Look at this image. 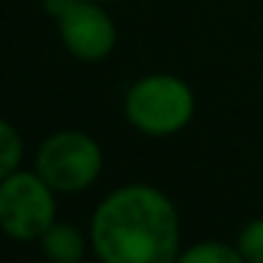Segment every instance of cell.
<instances>
[{
  "label": "cell",
  "instance_id": "obj_1",
  "mask_svg": "<svg viewBox=\"0 0 263 263\" xmlns=\"http://www.w3.org/2000/svg\"><path fill=\"white\" fill-rule=\"evenodd\" d=\"M91 255L99 263H176L181 215L153 184H122L97 204L88 221Z\"/></svg>",
  "mask_w": 263,
  "mask_h": 263
},
{
  "label": "cell",
  "instance_id": "obj_2",
  "mask_svg": "<svg viewBox=\"0 0 263 263\" xmlns=\"http://www.w3.org/2000/svg\"><path fill=\"white\" fill-rule=\"evenodd\" d=\"M122 114L127 125L144 136H176L195 116V91L178 74H144L125 91Z\"/></svg>",
  "mask_w": 263,
  "mask_h": 263
},
{
  "label": "cell",
  "instance_id": "obj_3",
  "mask_svg": "<svg viewBox=\"0 0 263 263\" xmlns=\"http://www.w3.org/2000/svg\"><path fill=\"white\" fill-rule=\"evenodd\" d=\"M105 167L102 144L85 130H54L40 142L34 153V170L60 195H77L99 181Z\"/></svg>",
  "mask_w": 263,
  "mask_h": 263
},
{
  "label": "cell",
  "instance_id": "obj_4",
  "mask_svg": "<svg viewBox=\"0 0 263 263\" xmlns=\"http://www.w3.org/2000/svg\"><path fill=\"white\" fill-rule=\"evenodd\" d=\"M57 190L31 167L0 181V232L17 243H34L57 221Z\"/></svg>",
  "mask_w": 263,
  "mask_h": 263
},
{
  "label": "cell",
  "instance_id": "obj_5",
  "mask_svg": "<svg viewBox=\"0 0 263 263\" xmlns=\"http://www.w3.org/2000/svg\"><path fill=\"white\" fill-rule=\"evenodd\" d=\"M57 34L63 48L80 63H102L114 54L119 29L114 14L97 0H77L57 20Z\"/></svg>",
  "mask_w": 263,
  "mask_h": 263
},
{
  "label": "cell",
  "instance_id": "obj_6",
  "mask_svg": "<svg viewBox=\"0 0 263 263\" xmlns=\"http://www.w3.org/2000/svg\"><path fill=\"white\" fill-rule=\"evenodd\" d=\"M37 243L48 263H82L91 252V238L85 229H80L71 221H60V218L46 229V235Z\"/></svg>",
  "mask_w": 263,
  "mask_h": 263
},
{
  "label": "cell",
  "instance_id": "obj_7",
  "mask_svg": "<svg viewBox=\"0 0 263 263\" xmlns=\"http://www.w3.org/2000/svg\"><path fill=\"white\" fill-rule=\"evenodd\" d=\"M176 263H246L240 249L227 240H195L181 246Z\"/></svg>",
  "mask_w": 263,
  "mask_h": 263
},
{
  "label": "cell",
  "instance_id": "obj_8",
  "mask_svg": "<svg viewBox=\"0 0 263 263\" xmlns=\"http://www.w3.org/2000/svg\"><path fill=\"white\" fill-rule=\"evenodd\" d=\"M23 153H26V144H23L20 130L9 119L0 116V181L6 176H12L14 170H20Z\"/></svg>",
  "mask_w": 263,
  "mask_h": 263
},
{
  "label": "cell",
  "instance_id": "obj_9",
  "mask_svg": "<svg viewBox=\"0 0 263 263\" xmlns=\"http://www.w3.org/2000/svg\"><path fill=\"white\" fill-rule=\"evenodd\" d=\"M235 246L240 249L246 263H263V215L252 218V221H246L240 227Z\"/></svg>",
  "mask_w": 263,
  "mask_h": 263
},
{
  "label": "cell",
  "instance_id": "obj_10",
  "mask_svg": "<svg viewBox=\"0 0 263 263\" xmlns=\"http://www.w3.org/2000/svg\"><path fill=\"white\" fill-rule=\"evenodd\" d=\"M74 3H77V0H43V12H46L48 17L60 20L71 6H74Z\"/></svg>",
  "mask_w": 263,
  "mask_h": 263
},
{
  "label": "cell",
  "instance_id": "obj_11",
  "mask_svg": "<svg viewBox=\"0 0 263 263\" xmlns=\"http://www.w3.org/2000/svg\"><path fill=\"white\" fill-rule=\"evenodd\" d=\"M97 3H114V0H97Z\"/></svg>",
  "mask_w": 263,
  "mask_h": 263
}]
</instances>
